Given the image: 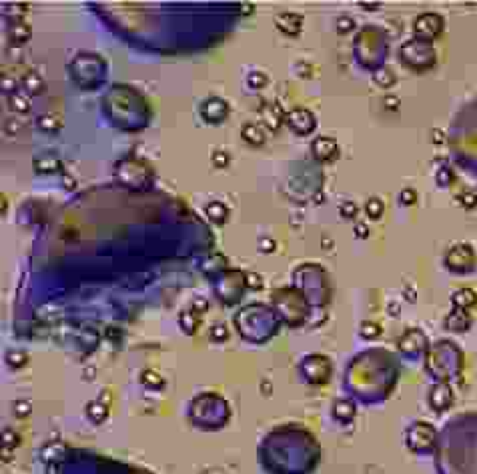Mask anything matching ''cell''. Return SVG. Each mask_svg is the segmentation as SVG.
<instances>
[{"label": "cell", "mask_w": 477, "mask_h": 474, "mask_svg": "<svg viewBox=\"0 0 477 474\" xmlns=\"http://www.w3.org/2000/svg\"><path fill=\"white\" fill-rule=\"evenodd\" d=\"M445 265L451 268V270H469L476 265V252L469 244H455L451 246V251L445 254Z\"/></svg>", "instance_id": "1"}, {"label": "cell", "mask_w": 477, "mask_h": 474, "mask_svg": "<svg viewBox=\"0 0 477 474\" xmlns=\"http://www.w3.org/2000/svg\"><path fill=\"white\" fill-rule=\"evenodd\" d=\"M441 28H443V20H441V16H437V14H421V16H417L415 18V22H413V30H415V34L417 36H421L423 41H431V39H435L439 32H441Z\"/></svg>", "instance_id": "2"}, {"label": "cell", "mask_w": 477, "mask_h": 474, "mask_svg": "<svg viewBox=\"0 0 477 474\" xmlns=\"http://www.w3.org/2000/svg\"><path fill=\"white\" fill-rule=\"evenodd\" d=\"M471 322H473V319H471V314L467 310L455 308L453 312H449V316L445 319V326L453 333H465V330H469Z\"/></svg>", "instance_id": "3"}, {"label": "cell", "mask_w": 477, "mask_h": 474, "mask_svg": "<svg viewBox=\"0 0 477 474\" xmlns=\"http://www.w3.org/2000/svg\"><path fill=\"white\" fill-rule=\"evenodd\" d=\"M453 403V392L445 384H437L434 392L429 394V405L434 406L435 410H445Z\"/></svg>", "instance_id": "4"}, {"label": "cell", "mask_w": 477, "mask_h": 474, "mask_svg": "<svg viewBox=\"0 0 477 474\" xmlns=\"http://www.w3.org/2000/svg\"><path fill=\"white\" fill-rule=\"evenodd\" d=\"M275 22H277V27H279L283 32H287V34H297V32L301 30V27H303V18H301L299 14L293 13L279 14V16L275 18Z\"/></svg>", "instance_id": "5"}, {"label": "cell", "mask_w": 477, "mask_h": 474, "mask_svg": "<svg viewBox=\"0 0 477 474\" xmlns=\"http://www.w3.org/2000/svg\"><path fill=\"white\" fill-rule=\"evenodd\" d=\"M453 305H455V308H462V310H473V308L477 307V293L476 291H471V288H459V291H455L453 293Z\"/></svg>", "instance_id": "6"}, {"label": "cell", "mask_w": 477, "mask_h": 474, "mask_svg": "<svg viewBox=\"0 0 477 474\" xmlns=\"http://www.w3.org/2000/svg\"><path fill=\"white\" fill-rule=\"evenodd\" d=\"M315 154L323 160H331L337 156V142L333 139H317L315 140Z\"/></svg>", "instance_id": "7"}, {"label": "cell", "mask_w": 477, "mask_h": 474, "mask_svg": "<svg viewBox=\"0 0 477 474\" xmlns=\"http://www.w3.org/2000/svg\"><path fill=\"white\" fill-rule=\"evenodd\" d=\"M261 114H263V118H265V125H269V128H277L279 126V118H281V109L279 106H275V104H263L261 106Z\"/></svg>", "instance_id": "8"}, {"label": "cell", "mask_w": 477, "mask_h": 474, "mask_svg": "<svg viewBox=\"0 0 477 474\" xmlns=\"http://www.w3.org/2000/svg\"><path fill=\"white\" fill-rule=\"evenodd\" d=\"M243 139L247 140V142H251V144H261L265 140V134H263L261 126L249 123V125L243 126Z\"/></svg>", "instance_id": "9"}, {"label": "cell", "mask_w": 477, "mask_h": 474, "mask_svg": "<svg viewBox=\"0 0 477 474\" xmlns=\"http://www.w3.org/2000/svg\"><path fill=\"white\" fill-rule=\"evenodd\" d=\"M8 34H11V39H13L14 42H25L28 41V36H30V28H28L25 22H16V25L11 27Z\"/></svg>", "instance_id": "10"}, {"label": "cell", "mask_w": 477, "mask_h": 474, "mask_svg": "<svg viewBox=\"0 0 477 474\" xmlns=\"http://www.w3.org/2000/svg\"><path fill=\"white\" fill-rule=\"evenodd\" d=\"M383 202L379 200V198H369L367 200V204H365V210H367V216L369 218H373V221H377V218H381V214H383Z\"/></svg>", "instance_id": "11"}, {"label": "cell", "mask_w": 477, "mask_h": 474, "mask_svg": "<svg viewBox=\"0 0 477 474\" xmlns=\"http://www.w3.org/2000/svg\"><path fill=\"white\" fill-rule=\"evenodd\" d=\"M455 200L463 209H476L477 207V195L471 190H462L459 195L455 196Z\"/></svg>", "instance_id": "12"}, {"label": "cell", "mask_w": 477, "mask_h": 474, "mask_svg": "<svg viewBox=\"0 0 477 474\" xmlns=\"http://www.w3.org/2000/svg\"><path fill=\"white\" fill-rule=\"evenodd\" d=\"M207 214H209L213 221L223 223L224 216H227V209H224L221 202H210L209 207H207Z\"/></svg>", "instance_id": "13"}, {"label": "cell", "mask_w": 477, "mask_h": 474, "mask_svg": "<svg viewBox=\"0 0 477 474\" xmlns=\"http://www.w3.org/2000/svg\"><path fill=\"white\" fill-rule=\"evenodd\" d=\"M11 102H13V109L14 111H20V112H28L30 111V100H28L25 95H20V92H16V95H13V98H11Z\"/></svg>", "instance_id": "14"}, {"label": "cell", "mask_w": 477, "mask_h": 474, "mask_svg": "<svg viewBox=\"0 0 477 474\" xmlns=\"http://www.w3.org/2000/svg\"><path fill=\"white\" fill-rule=\"evenodd\" d=\"M453 181H455V174H453L451 168L449 167L439 168V172H437V182H439L441 186H449Z\"/></svg>", "instance_id": "15"}, {"label": "cell", "mask_w": 477, "mask_h": 474, "mask_svg": "<svg viewBox=\"0 0 477 474\" xmlns=\"http://www.w3.org/2000/svg\"><path fill=\"white\" fill-rule=\"evenodd\" d=\"M375 83L379 86H383V88H387V86H391L395 83V76L389 70H379V72H375Z\"/></svg>", "instance_id": "16"}, {"label": "cell", "mask_w": 477, "mask_h": 474, "mask_svg": "<svg viewBox=\"0 0 477 474\" xmlns=\"http://www.w3.org/2000/svg\"><path fill=\"white\" fill-rule=\"evenodd\" d=\"M379 333H381V328L375 322H363L361 324V336L363 338H375V336H379Z\"/></svg>", "instance_id": "17"}, {"label": "cell", "mask_w": 477, "mask_h": 474, "mask_svg": "<svg viewBox=\"0 0 477 474\" xmlns=\"http://www.w3.org/2000/svg\"><path fill=\"white\" fill-rule=\"evenodd\" d=\"M25 86H27L28 90L36 92V90H41L42 81H41V78H39V74L30 72V74H27V76H25Z\"/></svg>", "instance_id": "18"}, {"label": "cell", "mask_w": 477, "mask_h": 474, "mask_svg": "<svg viewBox=\"0 0 477 474\" xmlns=\"http://www.w3.org/2000/svg\"><path fill=\"white\" fill-rule=\"evenodd\" d=\"M39 126H41V128H44V130H55V128H58V126H60V123H56L55 116H51V114H44V116H41V120H39Z\"/></svg>", "instance_id": "19"}, {"label": "cell", "mask_w": 477, "mask_h": 474, "mask_svg": "<svg viewBox=\"0 0 477 474\" xmlns=\"http://www.w3.org/2000/svg\"><path fill=\"white\" fill-rule=\"evenodd\" d=\"M210 160H213V165H215V167L224 168L227 167V162H229V156H227L224 151H215L213 156H210Z\"/></svg>", "instance_id": "20"}, {"label": "cell", "mask_w": 477, "mask_h": 474, "mask_svg": "<svg viewBox=\"0 0 477 474\" xmlns=\"http://www.w3.org/2000/svg\"><path fill=\"white\" fill-rule=\"evenodd\" d=\"M339 212H341L345 218H353V216L357 214V204H355V202H351V200H347V202H343V204H341Z\"/></svg>", "instance_id": "21"}, {"label": "cell", "mask_w": 477, "mask_h": 474, "mask_svg": "<svg viewBox=\"0 0 477 474\" xmlns=\"http://www.w3.org/2000/svg\"><path fill=\"white\" fill-rule=\"evenodd\" d=\"M399 198H401V202H403V204H415V200H417V195H415V190H411V188H405V190H401Z\"/></svg>", "instance_id": "22"}, {"label": "cell", "mask_w": 477, "mask_h": 474, "mask_svg": "<svg viewBox=\"0 0 477 474\" xmlns=\"http://www.w3.org/2000/svg\"><path fill=\"white\" fill-rule=\"evenodd\" d=\"M353 28V20L351 18H339V30H351Z\"/></svg>", "instance_id": "23"}, {"label": "cell", "mask_w": 477, "mask_h": 474, "mask_svg": "<svg viewBox=\"0 0 477 474\" xmlns=\"http://www.w3.org/2000/svg\"><path fill=\"white\" fill-rule=\"evenodd\" d=\"M355 232H357V237L365 238L369 230H367V226H363V224H357V226H355Z\"/></svg>", "instance_id": "24"}, {"label": "cell", "mask_w": 477, "mask_h": 474, "mask_svg": "<svg viewBox=\"0 0 477 474\" xmlns=\"http://www.w3.org/2000/svg\"><path fill=\"white\" fill-rule=\"evenodd\" d=\"M385 104H387V109H397V104H399V100L397 98H385Z\"/></svg>", "instance_id": "25"}, {"label": "cell", "mask_w": 477, "mask_h": 474, "mask_svg": "<svg viewBox=\"0 0 477 474\" xmlns=\"http://www.w3.org/2000/svg\"><path fill=\"white\" fill-rule=\"evenodd\" d=\"M4 128H6V130H8L11 134H14V132H16V128H18V125H14V120L11 118V120H8V123L4 125Z\"/></svg>", "instance_id": "26"}, {"label": "cell", "mask_w": 477, "mask_h": 474, "mask_svg": "<svg viewBox=\"0 0 477 474\" xmlns=\"http://www.w3.org/2000/svg\"><path fill=\"white\" fill-rule=\"evenodd\" d=\"M249 279H251V286H259V282H257V274H249Z\"/></svg>", "instance_id": "27"}, {"label": "cell", "mask_w": 477, "mask_h": 474, "mask_svg": "<svg viewBox=\"0 0 477 474\" xmlns=\"http://www.w3.org/2000/svg\"><path fill=\"white\" fill-rule=\"evenodd\" d=\"M434 134H435V142H441V140H443L441 139V132H439V130H434Z\"/></svg>", "instance_id": "28"}, {"label": "cell", "mask_w": 477, "mask_h": 474, "mask_svg": "<svg viewBox=\"0 0 477 474\" xmlns=\"http://www.w3.org/2000/svg\"><path fill=\"white\" fill-rule=\"evenodd\" d=\"M476 195H477V193H476Z\"/></svg>", "instance_id": "29"}]
</instances>
